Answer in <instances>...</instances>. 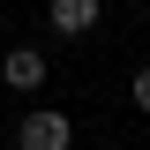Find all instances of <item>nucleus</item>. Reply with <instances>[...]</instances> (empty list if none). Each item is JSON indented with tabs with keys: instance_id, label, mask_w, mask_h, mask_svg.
Returning a JSON list of instances; mask_svg holds the SVG:
<instances>
[{
	"instance_id": "1",
	"label": "nucleus",
	"mask_w": 150,
	"mask_h": 150,
	"mask_svg": "<svg viewBox=\"0 0 150 150\" xmlns=\"http://www.w3.org/2000/svg\"><path fill=\"white\" fill-rule=\"evenodd\" d=\"M68 143H75V128H68V112H53V105L15 128V150H68Z\"/></svg>"
},
{
	"instance_id": "2",
	"label": "nucleus",
	"mask_w": 150,
	"mask_h": 150,
	"mask_svg": "<svg viewBox=\"0 0 150 150\" xmlns=\"http://www.w3.org/2000/svg\"><path fill=\"white\" fill-rule=\"evenodd\" d=\"M0 83H8V90H23V98H30L38 83H45V60H38L30 45H15V53L0 60Z\"/></svg>"
},
{
	"instance_id": "3",
	"label": "nucleus",
	"mask_w": 150,
	"mask_h": 150,
	"mask_svg": "<svg viewBox=\"0 0 150 150\" xmlns=\"http://www.w3.org/2000/svg\"><path fill=\"white\" fill-rule=\"evenodd\" d=\"M45 23H53L60 38H83L98 23V0H45Z\"/></svg>"
},
{
	"instance_id": "4",
	"label": "nucleus",
	"mask_w": 150,
	"mask_h": 150,
	"mask_svg": "<svg viewBox=\"0 0 150 150\" xmlns=\"http://www.w3.org/2000/svg\"><path fill=\"white\" fill-rule=\"evenodd\" d=\"M135 105L150 112V68H135Z\"/></svg>"
}]
</instances>
